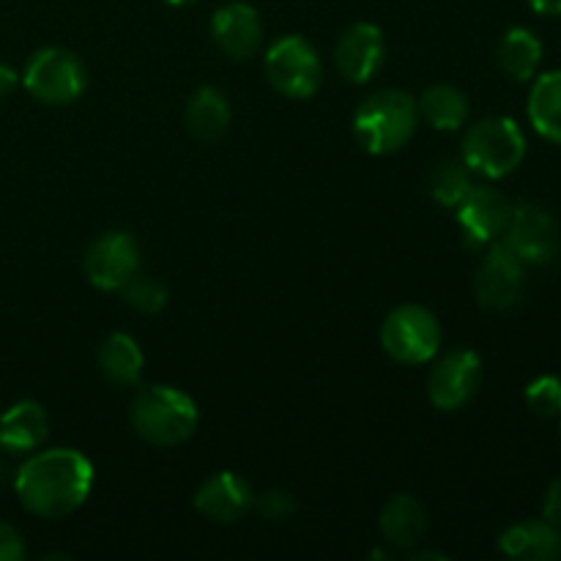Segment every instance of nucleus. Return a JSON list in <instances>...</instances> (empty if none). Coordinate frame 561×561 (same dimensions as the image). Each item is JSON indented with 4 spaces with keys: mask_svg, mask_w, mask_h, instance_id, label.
<instances>
[{
    "mask_svg": "<svg viewBox=\"0 0 561 561\" xmlns=\"http://www.w3.org/2000/svg\"><path fill=\"white\" fill-rule=\"evenodd\" d=\"M20 82L36 102L66 107L85 93L88 69L71 49L44 47L27 58Z\"/></svg>",
    "mask_w": 561,
    "mask_h": 561,
    "instance_id": "obj_5",
    "label": "nucleus"
},
{
    "mask_svg": "<svg viewBox=\"0 0 561 561\" xmlns=\"http://www.w3.org/2000/svg\"><path fill=\"white\" fill-rule=\"evenodd\" d=\"M164 3H170V5H190V3H195V0H164Z\"/></svg>",
    "mask_w": 561,
    "mask_h": 561,
    "instance_id": "obj_33",
    "label": "nucleus"
},
{
    "mask_svg": "<svg viewBox=\"0 0 561 561\" xmlns=\"http://www.w3.org/2000/svg\"><path fill=\"white\" fill-rule=\"evenodd\" d=\"M378 529L387 546L400 548V551H411L420 546L427 535V513L422 507L420 499L411 493H398L389 499L378 518Z\"/></svg>",
    "mask_w": 561,
    "mask_h": 561,
    "instance_id": "obj_19",
    "label": "nucleus"
},
{
    "mask_svg": "<svg viewBox=\"0 0 561 561\" xmlns=\"http://www.w3.org/2000/svg\"><path fill=\"white\" fill-rule=\"evenodd\" d=\"M195 510L214 524H239L250 510H255V493L244 477L233 471H217L206 477L195 491Z\"/></svg>",
    "mask_w": 561,
    "mask_h": 561,
    "instance_id": "obj_14",
    "label": "nucleus"
},
{
    "mask_svg": "<svg viewBox=\"0 0 561 561\" xmlns=\"http://www.w3.org/2000/svg\"><path fill=\"white\" fill-rule=\"evenodd\" d=\"M266 80L279 96L310 99L323 82L318 49L305 36H283L266 53Z\"/></svg>",
    "mask_w": 561,
    "mask_h": 561,
    "instance_id": "obj_7",
    "label": "nucleus"
},
{
    "mask_svg": "<svg viewBox=\"0 0 561 561\" xmlns=\"http://www.w3.org/2000/svg\"><path fill=\"white\" fill-rule=\"evenodd\" d=\"M11 485L27 513L58 520L88 502L93 491V466L71 447L36 449L22 460Z\"/></svg>",
    "mask_w": 561,
    "mask_h": 561,
    "instance_id": "obj_1",
    "label": "nucleus"
},
{
    "mask_svg": "<svg viewBox=\"0 0 561 561\" xmlns=\"http://www.w3.org/2000/svg\"><path fill=\"white\" fill-rule=\"evenodd\" d=\"M513 206L515 203H510V197L493 186H471L463 203L455 208L466 244L471 250H485L493 241L502 239L513 217Z\"/></svg>",
    "mask_w": 561,
    "mask_h": 561,
    "instance_id": "obj_12",
    "label": "nucleus"
},
{
    "mask_svg": "<svg viewBox=\"0 0 561 561\" xmlns=\"http://www.w3.org/2000/svg\"><path fill=\"white\" fill-rule=\"evenodd\" d=\"M211 38L228 58L250 60L263 44V22L255 5L233 0L214 11Z\"/></svg>",
    "mask_w": 561,
    "mask_h": 561,
    "instance_id": "obj_15",
    "label": "nucleus"
},
{
    "mask_svg": "<svg viewBox=\"0 0 561 561\" xmlns=\"http://www.w3.org/2000/svg\"><path fill=\"white\" fill-rule=\"evenodd\" d=\"M82 266L93 288L121 290L140 272V244L124 230H110L91 241Z\"/></svg>",
    "mask_w": 561,
    "mask_h": 561,
    "instance_id": "obj_9",
    "label": "nucleus"
},
{
    "mask_svg": "<svg viewBox=\"0 0 561 561\" xmlns=\"http://www.w3.org/2000/svg\"><path fill=\"white\" fill-rule=\"evenodd\" d=\"M387 58V38L373 22H356L334 44V66L354 85H365L381 71Z\"/></svg>",
    "mask_w": 561,
    "mask_h": 561,
    "instance_id": "obj_13",
    "label": "nucleus"
},
{
    "mask_svg": "<svg viewBox=\"0 0 561 561\" xmlns=\"http://www.w3.org/2000/svg\"><path fill=\"white\" fill-rule=\"evenodd\" d=\"M14 474L16 471L11 469L3 458H0V485H5V482H14Z\"/></svg>",
    "mask_w": 561,
    "mask_h": 561,
    "instance_id": "obj_32",
    "label": "nucleus"
},
{
    "mask_svg": "<svg viewBox=\"0 0 561 561\" xmlns=\"http://www.w3.org/2000/svg\"><path fill=\"white\" fill-rule=\"evenodd\" d=\"M526 405L542 420H561V378L540 376L526 387Z\"/></svg>",
    "mask_w": 561,
    "mask_h": 561,
    "instance_id": "obj_26",
    "label": "nucleus"
},
{
    "mask_svg": "<svg viewBox=\"0 0 561 561\" xmlns=\"http://www.w3.org/2000/svg\"><path fill=\"white\" fill-rule=\"evenodd\" d=\"M99 367L115 387H135L142 378L146 356L131 334L113 332L99 345Z\"/></svg>",
    "mask_w": 561,
    "mask_h": 561,
    "instance_id": "obj_21",
    "label": "nucleus"
},
{
    "mask_svg": "<svg viewBox=\"0 0 561 561\" xmlns=\"http://www.w3.org/2000/svg\"><path fill=\"white\" fill-rule=\"evenodd\" d=\"M542 518L561 526V477L548 485L546 499H542Z\"/></svg>",
    "mask_w": 561,
    "mask_h": 561,
    "instance_id": "obj_29",
    "label": "nucleus"
},
{
    "mask_svg": "<svg viewBox=\"0 0 561 561\" xmlns=\"http://www.w3.org/2000/svg\"><path fill=\"white\" fill-rule=\"evenodd\" d=\"M16 85H20V75H16L11 66L0 64V99L9 96V93H14Z\"/></svg>",
    "mask_w": 561,
    "mask_h": 561,
    "instance_id": "obj_30",
    "label": "nucleus"
},
{
    "mask_svg": "<svg viewBox=\"0 0 561 561\" xmlns=\"http://www.w3.org/2000/svg\"><path fill=\"white\" fill-rule=\"evenodd\" d=\"M131 427L153 447H179L197 431V403L192 394L168 383H151L135 394L129 409Z\"/></svg>",
    "mask_w": 561,
    "mask_h": 561,
    "instance_id": "obj_2",
    "label": "nucleus"
},
{
    "mask_svg": "<svg viewBox=\"0 0 561 561\" xmlns=\"http://www.w3.org/2000/svg\"><path fill=\"white\" fill-rule=\"evenodd\" d=\"M49 436L47 411L36 400H20L0 414V449L5 455H31Z\"/></svg>",
    "mask_w": 561,
    "mask_h": 561,
    "instance_id": "obj_16",
    "label": "nucleus"
},
{
    "mask_svg": "<svg viewBox=\"0 0 561 561\" xmlns=\"http://www.w3.org/2000/svg\"><path fill=\"white\" fill-rule=\"evenodd\" d=\"M255 510L266 520H288L294 515L296 502L290 493L285 491H268L263 496H255Z\"/></svg>",
    "mask_w": 561,
    "mask_h": 561,
    "instance_id": "obj_27",
    "label": "nucleus"
},
{
    "mask_svg": "<svg viewBox=\"0 0 561 561\" xmlns=\"http://www.w3.org/2000/svg\"><path fill=\"white\" fill-rule=\"evenodd\" d=\"M442 323L422 305H400L383 318L381 348L398 365H425L442 348Z\"/></svg>",
    "mask_w": 561,
    "mask_h": 561,
    "instance_id": "obj_6",
    "label": "nucleus"
},
{
    "mask_svg": "<svg viewBox=\"0 0 561 561\" xmlns=\"http://www.w3.org/2000/svg\"><path fill=\"white\" fill-rule=\"evenodd\" d=\"M510 250L526 263V266H542L559 255V225L551 214L537 203H515L513 217L502 236Z\"/></svg>",
    "mask_w": 561,
    "mask_h": 561,
    "instance_id": "obj_11",
    "label": "nucleus"
},
{
    "mask_svg": "<svg viewBox=\"0 0 561 561\" xmlns=\"http://www.w3.org/2000/svg\"><path fill=\"white\" fill-rule=\"evenodd\" d=\"M25 553V540L16 531V526L0 520V561H22Z\"/></svg>",
    "mask_w": 561,
    "mask_h": 561,
    "instance_id": "obj_28",
    "label": "nucleus"
},
{
    "mask_svg": "<svg viewBox=\"0 0 561 561\" xmlns=\"http://www.w3.org/2000/svg\"><path fill=\"white\" fill-rule=\"evenodd\" d=\"M420 124L416 99L398 88L370 93L354 113V137L373 157L400 151Z\"/></svg>",
    "mask_w": 561,
    "mask_h": 561,
    "instance_id": "obj_3",
    "label": "nucleus"
},
{
    "mask_svg": "<svg viewBox=\"0 0 561 561\" xmlns=\"http://www.w3.org/2000/svg\"><path fill=\"white\" fill-rule=\"evenodd\" d=\"M471 186H474V173L466 168L463 159H444L431 175V195L447 208H458Z\"/></svg>",
    "mask_w": 561,
    "mask_h": 561,
    "instance_id": "obj_24",
    "label": "nucleus"
},
{
    "mask_svg": "<svg viewBox=\"0 0 561 561\" xmlns=\"http://www.w3.org/2000/svg\"><path fill=\"white\" fill-rule=\"evenodd\" d=\"M526 113H529L537 135L551 142H561V69L537 77L529 91Z\"/></svg>",
    "mask_w": 561,
    "mask_h": 561,
    "instance_id": "obj_23",
    "label": "nucleus"
},
{
    "mask_svg": "<svg viewBox=\"0 0 561 561\" xmlns=\"http://www.w3.org/2000/svg\"><path fill=\"white\" fill-rule=\"evenodd\" d=\"M499 551L518 561H557L561 557V526L551 520H520L499 535Z\"/></svg>",
    "mask_w": 561,
    "mask_h": 561,
    "instance_id": "obj_17",
    "label": "nucleus"
},
{
    "mask_svg": "<svg viewBox=\"0 0 561 561\" xmlns=\"http://www.w3.org/2000/svg\"><path fill=\"white\" fill-rule=\"evenodd\" d=\"M496 64L510 80H535L542 64V42L529 27H510L496 47Z\"/></svg>",
    "mask_w": 561,
    "mask_h": 561,
    "instance_id": "obj_20",
    "label": "nucleus"
},
{
    "mask_svg": "<svg viewBox=\"0 0 561 561\" xmlns=\"http://www.w3.org/2000/svg\"><path fill=\"white\" fill-rule=\"evenodd\" d=\"M526 157V135L507 115H491L466 129L460 159L466 168L485 179H504L520 168Z\"/></svg>",
    "mask_w": 561,
    "mask_h": 561,
    "instance_id": "obj_4",
    "label": "nucleus"
},
{
    "mask_svg": "<svg viewBox=\"0 0 561 561\" xmlns=\"http://www.w3.org/2000/svg\"><path fill=\"white\" fill-rule=\"evenodd\" d=\"M118 294L124 296V301L131 310L142 312V316H157V312L164 310V305H168L170 299V290L162 279L148 277V274L140 272H137Z\"/></svg>",
    "mask_w": 561,
    "mask_h": 561,
    "instance_id": "obj_25",
    "label": "nucleus"
},
{
    "mask_svg": "<svg viewBox=\"0 0 561 561\" xmlns=\"http://www.w3.org/2000/svg\"><path fill=\"white\" fill-rule=\"evenodd\" d=\"M416 110H420V118H425L438 131L460 129L471 115L469 96L447 82L425 88V93L416 99Z\"/></svg>",
    "mask_w": 561,
    "mask_h": 561,
    "instance_id": "obj_22",
    "label": "nucleus"
},
{
    "mask_svg": "<svg viewBox=\"0 0 561 561\" xmlns=\"http://www.w3.org/2000/svg\"><path fill=\"white\" fill-rule=\"evenodd\" d=\"M482 387V359L477 351L458 348L433 365L427 376V398L438 411H458L474 400Z\"/></svg>",
    "mask_w": 561,
    "mask_h": 561,
    "instance_id": "obj_10",
    "label": "nucleus"
},
{
    "mask_svg": "<svg viewBox=\"0 0 561 561\" xmlns=\"http://www.w3.org/2000/svg\"><path fill=\"white\" fill-rule=\"evenodd\" d=\"M524 272L526 263L510 250L504 239H496L488 247V255L477 272V301L485 310H513L524 299Z\"/></svg>",
    "mask_w": 561,
    "mask_h": 561,
    "instance_id": "obj_8",
    "label": "nucleus"
},
{
    "mask_svg": "<svg viewBox=\"0 0 561 561\" xmlns=\"http://www.w3.org/2000/svg\"><path fill=\"white\" fill-rule=\"evenodd\" d=\"M526 3L542 16H561V0H526Z\"/></svg>",
    "mask_w": 561,
    "mask_h": 561,
    "instance_id": "obj_31",
    "label": "nucleus"
},
{
    "mask_svg": "<svg viewBox=\"0 0 561 561\" xmlns=\"http://www.w3.org/2000/svg\"><path fill=\"white\" fill-rule=\"evenodd\" d=\"M230 121H233V110L219 88L201 85L186 99L184 124L197 142L222 140L230 129Z\"/></svg>",
    "mask_w": 561,
    "mask_h": 561,
    "instance_id": "obj_18",
    "label": "nucleus"
}]
</instances>
